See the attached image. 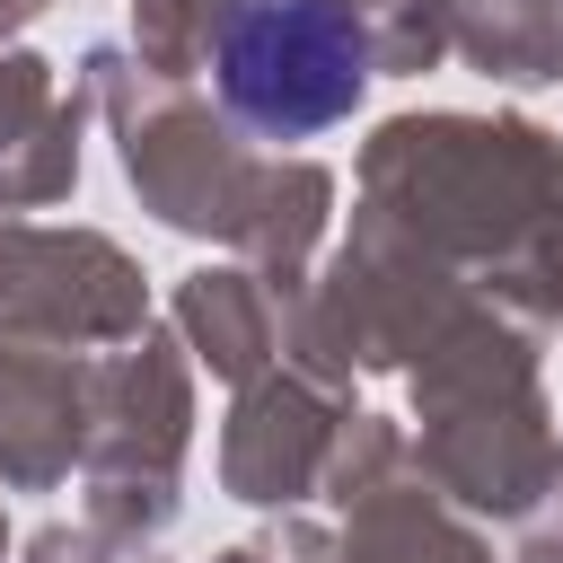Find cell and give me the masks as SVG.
Listing matches in <instances>:
<instances>
[{
    "label": "cell",
    "instance_id": "1",
    "mask_svg": "<svg viewBox=\"0 0 563 563\" xmlns=\"http://www.w3.org/2000/svg\"><path fill=\"white\" fill-rule=\"evenodd\" d=\"M369 88V35L343 0H238L220 26V97L255 132H325Z\"/></svg>",
    "mask_w": 563,
    "mask_h": 563
}]
</instances>
